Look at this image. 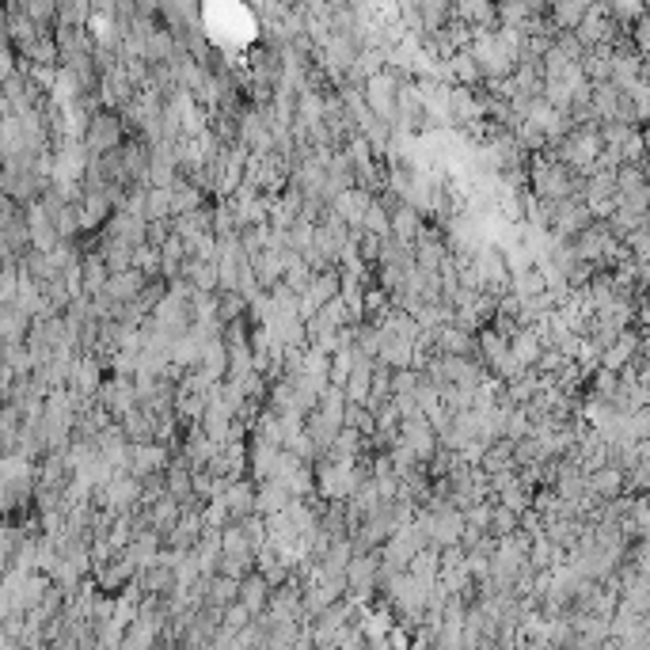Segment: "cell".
<instances>
[{
	"instance_id": "1",
	"label": "cell",
	"mask_w": 650,
	"mask_h": 650,
	"mask_svg": "<svg viewBox=\"0 0 650 650\" xmlns=\"http://www.w3.org/2000/svg\"><path fill=\"white\" fill-rule=\"evenodd\" d=\"M358 464H362V460L327 457V464L316 468V487H320V495H324L327 502H350V495L365 483L362 472H358Z\"/></svg>"
},
{
	"instance_id": "2",
	"label": "cell",
	"mask_w": 650,
	"mask_h": 650,
	"mask_svg": "<svg viewBox=\"0 0 650 650\" xmlns=\"http://www.w3.org/2000/svg\"><path fill=\"white\" fill-rule=\"evenodd\" d=\"M472 58L479 61V69H483V77L487 80H502V77H514L517 61L506 54V46L498 39V27H479L476 35H472Z\"/></svg>"
},
{
	"instance_id": "3",
	"label": "cell",
	"mask_w": 650,
	"mask_h": 650,
	"mask_svg": "<svg viewBox=\"0 0 650 650\" xmlns=\"http://www.w3.org/2000/svg\"><path fill=\"white\" fill-rule=\"evenodd\" d=\"M362 92H365V103L373 107V115L396 126V118H400V92H403V77H400V73H392V69H381V73H373V77L365 80Z\"/></svg>"
},
{
	"instance_id": "4",
	"label": "cell",
	"mask_w": 650,
	"mask_h": 650,
	"mask_svg": "<svg viewBox=\"0 0 650 650\" xmlns=\"http://www.w3.org/2000/svg\"><path fill=\"white\" fill-rule=\"evenodd\" d=\"M126 141H130L126 137V118L118 115V111H96L92 122H88V130H84V145H88L92 156L118 153Z\"/></svg>"
},
{
	"instance_id": "5",
	"label": "cell",
	"mask_w": 650,
	"mask_h": 650,
	"mask_svg": "<svg viewBox=\"0 0 650 650\" xmlns=\"http://www.w3.org/2000/svg\"><path fill=\"white\" fill-rule=\"evenodd\" d=\"M533 194L544 202H563L574 198V175L567 172V164L555 160H536L533 164Z\"/></svg>"
},
{
	"instance_id": "6",
	"label": "cell",
	"mask_w": 650,
	"mask_h": 650,
	"mask_svg": "<svg viewBox=\"0 0 650 650\" xmlns=\"http://www.w3.org/2000/svg\"><path fill=\"white\" fill-rule=\"evenodd\" d=\"M168 464H172V457H168V445H164V441H134L130 472H134L137 479L160 476Z\"/></svg>"
},
{
	"instance_id": "7",
	"label": "cell",
	"mask_w": 650,
	"mask_h": 650,
	"mask_svg": "<svg viewBox=\"0 0 650 650\" xmlns=\"http://www.w3.org/2000/svg\"><path fill=\"white\" fill-rule=\"evenodd\" d=\"M377 198H373V191H365V187H346L343 194H335L331 198V210L343 217L350 229H362L365 225V213H369V206H373Z\"/></svg>"
},
{
	"instance_id": "8",
	"label": "cell",
	"mask_w": 650,
	"mask_h": 650,
	"mask_svg": "<svg viewBox=\"0 0 650 650\" xmlns=\"http://www.w3.org/2000/svg\"><path fill=\"white\" fill-rule=\"evenodd\" d=\"M149 286V274L145 270H137V267H130V270H118V274H111L107 278V297L111 301H118V305H130V301H137V293Z\"/></svg>"
},
{
	"instance_id": "9",
	"label": "cell",
	"mask_w": 650,
	"mask_h": 650,
	"mask_svg": "<svg viewBox=\"0 0 650 650\" xmlns=\"http://www.w3.org/2000/svg\"><path fill=\"white\" fill-rule=\"evenodd\" d=\"M453 20L468 27H498V0H453Z\"/></svg>"
},
{
	"instance_id": "10",
	"label": "cell",
	"mask_w": 650,
	"mask_h": 650,
	"mask_svg": "<svg viewBox=\"0 0 650 650\" xmlns=\"http://www.w3.org/2000/svg\"><path fill=\"white\" fill-rule=\"evenodd\" d=\"M510 350L517 354V362L525 365H540V358H544V331L540 327H529V324H521L510 335Z\"/></svg>"
},
{
	"instance_id": "11",
	"label": "cell",
	"mask_w": 650,
	"mask_h": 650,
	"mask_svg": "<svg viewBox=\"0 0 650 650\" xmlns=\"http://www.w3.org/2000/svg\"><path fill=\"white\" fill-rule=\"evenodd\" d=\"M445 73H449V84H468V88H479L487 84L479 61L472 58V50H457L453 58H445Z\"/></svg>"
},
{
	"instance_id": "12",
	"label": "cell",
	"mask_w": 650,
	"mask_h": 650,
	"mask_svg": "<svg viewBox=\"0 0 650 650\" xmlns=\"http://www.w3.org/2000/svg\"><path fill=\"white\" fill-rule=\"evenodd\" d=\"M270 597H274V586L267 582V574L263 571H251L244 582H240V601L248 605L255 616H263L270 609Z\"/></svg>"
},
{
	"instance_id": "13",
	"label": "cell",
	"mask_w": 650,
	"mask_h": 650,
	"mask_svg": "<svg viewBox=\"0 0 650 650\" xmlns=\"http://www.w3.org/2000/svg\"><path fill=\"white\" fill-rule=\"evenodd\" d=\"M255 498H259V487H255V483L232 479L229 487H225V502H229L232 521H244V517L255 514Z\"/></svg>"
},
{
	"instance_id": "14",
	"label": "cell",
	"mask_w": 650,
	"mask_h": 650,
	"mask_svg": "<svg viewBox=\"0 0 650 650\" xmlns=\"http://www.w3.org/2000/svg\"><path fill=\"white\" fill-rule=\"evenodd\" d=\"M426 232L422 225V210H415L411 202H400L396 210H392V236H400L407 244H419V236Z\"/></svg>"
},
{
	"instance_id": "15",
	"label": "cell",
	"mask_w": 650,
	"mask_h": 650,
	"mask_svg": "<svg viewBox=\"0 0 650 650\" xmlns=\"http://www.w3.org/2000/svg\"><path fill=\"white\" fill-rule=\"evenodd\" d=\"M198 206H206V198H202V187L194 183V179H175L172 183V217L179 213H191Z\"/></svg>"
},
{
	"instance_id": "16",
	"label": "cell",
	"mask_w": 650,
	"mask_h": 650,
	"mask_svg": "<svg viewBox=\"0 0 650 650\" xmlns=\"http://www.w3.org/2000/svg\"><path fill=\"white\" fill-rule=\"evenodd\" d=\"M145 217L149 221L172 217V187H149L145 191Z\"/></svg>"
},
{
	"instance_id": "17",
	"label": "cell",
	"mask_w": 650,
	"mask_h": 650,
	"mask_svg": "<svg viewBox=\"0 0 650 650\" xmlns=\"http://www.w3.org/2000/svg\"><path fill=\"white\" fill-rule=\"evenodd\" d=\"M517 529V510L510 506H491V536H510Z\"/></svg>"
},
{
	"instance_id": "18",
	"label": "cell",
	"mask_w": 650,
	"mask_h": 650,
	"mask_svg": "<svg viewBox=\"0 0 650 650\" xmlns=\"http://www.w3.org/2000/svg\"><path fill=\"white\" fill-rule=\"evenodd\" d=\"M590 487L597 495H616V491H620V472H616V468H597V476L590 479Z\"/></svg>"
},
{
	"instance_id": "19",
	"label": "cell",
	"mask_w": 650,
	"mask_h": 650,
	"mask_svg": "<svg viewBox=\"0 0 650 650\" xmlns=\"http://www.w3.org/2000/svg\"><path fill=\"white\" fill-rule=\"evenodd\" d=\"M605 4H609L612 16H620V20H635L647 8V0H605Z\"/></svg>"
},
{
	"instance_id": "20",
	"label": "cell",
	"mask_w": 650,
	"mask_h": 650,
	"mask_svg": "<svg viewBox=\"0 0 650 650\" xmlns=\"http://www.w3.org/2000/svg\"><path fill=\"white\" fill-rule=\"evenodd\" d=\"M631 350H635V339H631V335H624V339H620V343L605 354V365H609V369H620V365L631 358Z\"/></svg>"
},
{
	"instance_id": "21",
	"label": "cell",
	"mask_w": 650,
	"mask_h": 650,
	"mask_svg": "<svg viewBox=\"0 0 650 650\" xmlns=\"http://www.w3.org/2000/svg\"><path fill=\"white\" fill-rule=\"evenodd\" d=\"M502 506H510V510H529V495H525V487H521V479L517 483H510L506 491H502Z\"/></svg>"
},
{
	"instance_id": "22",
	"label": "cell",
	"mask_w": 650,
	"mask_h": 650,
	"mask_svg": "<svg viewBox=\"0 0 650 650\" xmlns=\"http://www.w3.org/2000/svg\"><path fill=\"white\" fill-rule=\"evenodd\" d=\"M647 8H650V0H647Z\"/></svg>"
}]
</instances>
